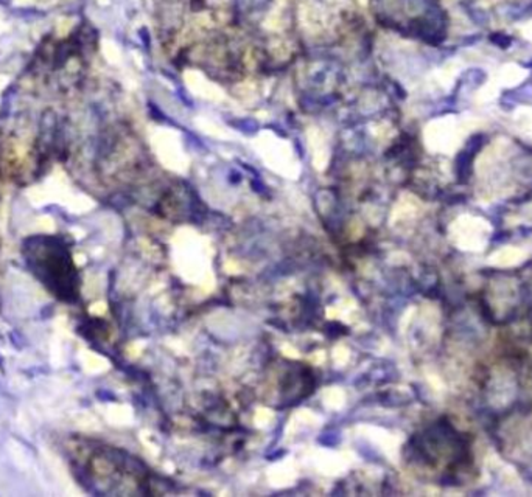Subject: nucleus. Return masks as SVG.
Returning <instances> with one entry per match:
<instances>
[{"label": "nucleus", "mask_w": 532, "mask_h": 497, "mask_svg": "<svg viewBox=\"0 0 532 497\" xmlns=\"http://www.w3.org/2000/svg\"><path fill=\"white\" fill-rule=\"evenodd\" d=\"M70 56V48L67 44H59L56 53H55V66L59 67V66H64L67 63V59Z\"/></svg>", "instance_id": "f257e3e1"}, {"label": "nucleus", "mask_w": 532, "mask_h": 497, "mask_svg": "<svg viewBox=\"0 0 532 497\" xmlns=\"http://www.w3.org/2000/svg\"><path fill=\"white\" fill-rule=\"evenodd\" d=\"M530 319H532V312H530Z\"/></svg>", "instance_id": "f03ea898"}]
</instances>
